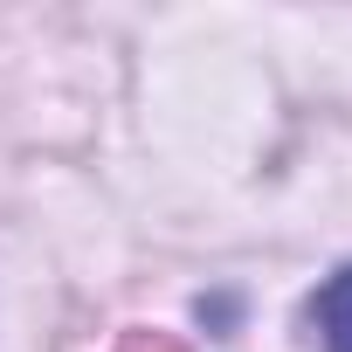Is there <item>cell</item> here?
Returning a JSON list of instances; mask_svg holds the SVG:
<instances>
[{"label":"cell","instance_id":"1","mask_svg":"<svg viewBox=\"0 0 352 352\" xmlns=\"http://www.w3.org/2000/svg\"><path fill=\"white\" fill-rule=\"evenodd\" d=\"M311 318H318V331H324L331 352H352V270H338V276L318 290Z\"/></svg>","mask_w":352,"mask_h":352},{"label":"cell","instance_id":"2","mask_svg":"<svg viewBox=\"0 0 352 352\" xmlns=\"http://www.w3.org/2000/svg\"><path fill=\"white\" fill-rule=\"evenodd\" d=\"M124 352H173V345H159V338H131Z\"/></svg>","mask_w":352,"mask_h":352}]
</instances>
